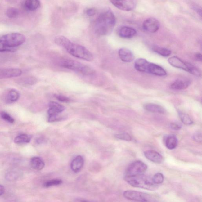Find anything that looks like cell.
<instances>
[{
	"label": "cell",
	"instance_id": "cell-2",
	"mask_svg": "<svg viewBox=\"0 0 202 202\" xmlns=\"http://www.w3.org/2000/svg\"><path fill=\"white\" fill-rule=\"evenodd\" d=\"M116 23L114 14L110 10L100 14L94 23V30L96 34L104 36L110 34L113 31Z\"/></svg>",
	"mask_w": 202,
	"mask_h": 202
},
{
	"label": "cell",
	"instance_id": "cell-11",
	"mask_svg": "<svg viewBox=\"0 0 202 202\" xmlns=\"http://www.w3.org/2000/svg\"><path fill=\"white\" fill-rule=\"evenodd\" d=\"M110 2L116 8L122 11H130L136 8L137 2L135 1H111Z\"/></svg>",
	"mask_w": 202,
	"mask_h": 202
},
{
	"label": "cell",
	"instance_id": "cell-35",
	"mask_svg": "<svg viewBox=\"0 0 202 202\" xmlns=\"http://www.w3.org/2000/svg\"><path fill=\"white\" fill-rule=\"evenodd\" d=\"M56 97L61 102L68 103L70 101V99L68 97L61 95H56Z\"/></svg>",
	"mask_w": 202,
	"mask_h": 202
},
{
	"label": "cell",
	"instance_id": "cell-3",
	"mask_svg": "<svg viewBox=\"0 0 202 202\" xmlns=\"http://www.w3.org/2000/svg\"><path fill=\"white\" fill-rule=\"evenodd\" d=\"M25 40V36L21 33L4 35L0 38V52H12L15 48L23 44Z\"/></svg>",
	"mask_w": 202,
	"mask_h": 202
},
{
	"label": "cell",
	"instance_id": "cell-5",
	"mask_svg": "<svg viewBox=\"0 0 202 202\" xmlns=\"http://www.w3.org/2000/svg\"><path fill=\"white\" fill-rule=\"evenodd\" d=\"M124 179L130 185L134 187L152 190H155L157 186L153 183L152 178L144 174L125 176Z\"/></svg>",
	"mask_w": 202,
	"mask_h": 202
},
{
	"label": "cell",
	"instance_id": "cell-15",
	"mask_svg": "<svg viewBox=\"0 0 202 202\" xmlns=\"http://www.w3.org/2000/svg\"><path fill=\"white\" fill-rule=\"evenodd\" d=\"M119 56L123 62H130L134 60L135 56L130 49L126 48H121L119 49Z\"/></svg>",
	"mask_w": 202,
	"mask_h": 202
},
{
	"label": "cell",
	"instance_id": "cell-29",
	"mask_svg": "<svg viewBox=\"0 0 202 202\" xmlns=\"http://www.w3.org/2000/svg\"><path fill=\"white\" fill-rule=\"evenodd\" d=\"M20 173L18 171H9L6 174L5 178L7 181H12L17 180L20 176Z\"/></svg>",
	"mask_w": 202,
	"mask_h": 202
},
{
	"label": "cell",
	"instance_id": "cell-9",
	"mask_svg": "<svg viewBox=\"0 0 202 202\" xmlns=\"http://www.w3.org/2000/svg\"><path fill=\"white\" fill-rule=\"evenodd\" d=\"M147 169V166L141 161H136L132 162L128 166L126 171L125 176H131L143 174Z\"/></svg>",
	"mask_w": 202,
	"mask_h": 202
},
{
	"label": "cell",
	"instance_id": "cell-7",
	"mask_svg": "<svg viewBox=\"0 0 202 202\" xmlns=\"http://www.w3.org/2000/svg\"><path fill=\"white\" fill-rule=\"evenodd\" d=\"M65 107L59 103L51 101L49 104V109L47 111L48 121L49 123L59 121L62 118L59 114L65 110Z\"/></svg>",
	"mask_w": 202,
	"mask_h": 202
},
{
	"label": "cell",
	"instance_id": "cell-16",
	"mask_svg": "<svg viewBox=\"0 0 202 202\" xmlns=\"http://www.w3.org/2000/svg\"><path fill=\"white\" fill-rule=\"evenodd\" d=\"M147 73L158 76H164L167 75L166 71L162 67L156 64L150 62Z\"/></svg>",
	"mask_w": 202,
	"mask_h": 202
},
{
	"label": "cell",
	"instance_id": "cell-17",
	"mask_svg": "<svg viewBox=\"0 0 202 202\" xmlns=\"http://www.w3.org/2000/svg\"><path fill=\"white\" fill-rule=\"evenodd\" d=\"M144 155L147 159L155 163H161L164 160L162 155L155 151L147 150L144 152Z\"/></svg>",
	"mask_w": 202,
	"mask_h": 202
},
{
	"label": "cell",
	"instance_id": "cell-20",
	"mask_svg": "<svg viewBox=\"0 0 202 202\" xmlns=\"http://www.w3.org/2000/svg\"><path fill=\"white\" fill-rule=\"evenodd\" d=\"M144 107L147 111L151 113H158L164 114L166 113V110L163 107L159 105L155 104H147L144 106Z\"/></svg>",
	"mask_w": 202,
	"mask_h": 202
},
{
	"label": "cell",
	"instance_id": "cell-8",
	"mask_svg": "<svg viewBox=\"0 0 202 202\" xmlns=\"http://www.w3.org/2000/svg\"><path fill=\"white\" fill-rule=\"evenodd\" d=\"M123 195L125 198L133 201L150 202L152 200V197L149 194L133 190H127L123 192Z\"/></svg>",
	"mask_w": 202,
	"mask_h": 202
},
{
	"label": "cell",
	"instance_id": "cell-38",
	"mask_svg": "<svg viewBox=\"0 0 202 202\" xmlns=\"http://www.w3.org/2000/svg\"><path fill=\"white\" fill-rule=\"evenodd\" d=\"M193 138L198 143H201L202 141V135L201 133H196L193 136Z\"/></svg>",
	"mask_w": 202,
	"mask_h": 202
},
{
	"label": "cell",
	"instance_id": "cell-28",
	"mask_svg": "<svg viewBox=\"0 0 202 202\" xmlns=\"http://www.w3.org/2000/svg\"><path fill=\"white\" fill-rule=\"evenodd\" d=\"M19 97V93L18 92L15 90H11L8 92L7 100L10 102H15L18 100Z\"/></svg>",
	"mask_w": 202,
	"mask_h": 202
},
{
	"label": "cell",
	"instance_id": "cell-19",
	"mask_svg": "<svg viewBox=\"0 0 202 202\" xmlns=\"http://www.w3.org/2000/svg\"><path fill=\"white\" fill-rule=\"evenodd\" d=\"M84 162V159L83 157L81 155H78L71 162V169L74 172H79L83 167Z\"/></svg>",
	"mask_w": 202,
	"mask_h": 202
},
{
	"label": "cell",
	"instance_id": "cell-32",
	"mask_svg": "<svg viewBox=\"0 0 202 202\" xmlns=\"http://www.w3.org/2000/svg\"><path fill=\"white\" fill-rule=\"evenodd\" d=\"M62 181L61 179H54L46 182L44 183L43 186L45 187H49L53 186H58L62 184Z\"/></svg>",
	"mask_w": 202,
	"mask_h": 202
},
{
	"label": "cell",
	"instance_id": "cell-37",
	"mask_svg": "<svg viewBox=\"0 0 202 202\" xmlns=\"http://www.w3.org/2000/svg\"><path fill=\"white\" fill-rule=\"evenodd\" d=\"M170 127L173 130H179L181 129V126L179 123H171L170 124Z\"/></svg>",
	"mask_w": 202,
	"mask_h": 202
},
{
	"label": "cell",
	"instance_id": "cell-22",
	"mask_svg": "<svg viewBox=\"0 0 202 202\" xmlns=\"http://www.w3.org/2000/svg\"><path fill=\"white\" fill-rule=\"evenodd\" d=\"M178 144V140L174 135H170L166 138L165 145L168 149L173 150L176 147Z\"/></svg>",
	"mask_w": 202,
	"mask_h": 202
},
{
	"label": "cell",
	"instance_id": "cell-31",
	"mask_svg": "<svg viewBox=\"0 0 202 202\" xmlns=\"http://www.w3.org/2000/svg\"><path fill=\"white\" fill-rule=\"evenodd\" d=\"M164 177L163 174L160 173H158L155 174L152 178V181L154 184L157 185L163 182Z\"/></svg>",
	"mask_w": 202,
	"mask_h": 202
},
{
	"label": "cell",
	"instance_id": "cell-12",
	"mask_svg": "<svg viewBox=\"0 0 202 202\" xmlns=\"http://www.w3.org/2000/svg\"><path fill=\"white\" fill-rule=\"evenodd\" d=\"M22 74L21 69L17 68H0V79L15 78Z\"/></svg>",
	"mask_w": 202,
	"mask_h": 202
},
{
	"label": "cell",
	"instance_id": "cell-30",
	"mask_svg": "<svg viewBox=\"0 0 202 202\" xmlns=\"http://www.w3.org/2000/svg\"><path fill=\"white\" fill-rule=\"evenodd\" d=\"M19 14V11L18 9L14 8H10L7 9L6 11V15L9 18H16Z\"/></svg>",
	"mask_w": 202,
	"mask_h": 202
},
{
	"label": "cell",
	"instance_id": "cell-14",
	"mask_svg": "<svg viewBox=\"0 0 202 202\" xmlns=\"http://www.w3.org/2000/svg\"><path fill=\"white\" fill-rule=\"evenodd\" d=\"M120 37L123 38H131L136 35L137 31L134 29L128 26L120 27L118 32Z\"/></svg>",
	"mask_w": 202,
	"mask_h": 202
},
{
	"label": "cell",
	"instance_id": "cell-42",
	"mask_svg": "<svg viewBox=\"0 0 202 202\" xmlns=\"http://www.w3.org/2000/svg\"><path fill=\"white\" fill-rule=\"evenodd\" d=\"M81 202H88L86 201H81Z\"/></svg>",
	"mask_w": 202,
	"mask_h": 202
},
{
	"label": "cell",
	"instance_id": "cell-1",
	"mask_svg": "<svg viewBox=\"0 0 202 202\" xmlns=\"http://www.w3.org/2000/svg\"><path fill=\"white\" fill-rule=\"evenodd\" d=\"M55 43L63 47L68 53L78 59L91 61L94 59L92 53L83 46L72 43L65 36H58L55 38Z\"/></svg>",
	"mask_w": 202,
	"mask_h": 202
},
{
	"label": "cell",
	"instance_id": "cell-25",
	"mask_svg": "<svg viewBox=\"0 0 202 202\" xmlns=\"http://www.w3.org/2000/svg\"><path fill=\"white\" fill-rule=\"evenodd\" d=\"M31 137L27 134H21L17 136L14 139V143L17 144L28 143L31 140Z\"/></svg>",
	"mask_w": 202,
	"mask_h": 202
},
{
	"label": "cell",
	"instance_id": "cell-40",
	"mask_svg": "<svg viewBox=\"0 0 202 202\" xmlns=\"http://www.w3.org/2000/svg\"><path fill=\"white\" fill-rule=\"evenodd\" d=\"M194 56L197 61H202V55L201 53H196L194 55Z\"/></svg>",
	"mask_w": 202,
	"mask_h": 202
},
{
	"label": "cell",
	"instance_id": "cell-34",
	"mask_svg": "<svg viewBox=\"0 0 202 202\" xmlns=\"http://www.w3.org/2000/svg\"><path fill=\"white\" fill-rule=\"evenodd\" d=\"M1 118H2L3 120H5L6 121L11 123H14V119H13V118L11 117V116L8 114V113L5 112H2L1 113Z\"/></svg>",
	"mask_w": 202,
	"mask_h": 202
},
{
	"label": "cell",
	"instance_id": "cell-33",
	"mask_svg": "<svg viewBox=\"0 0 202 202\" xmlns=\"http://www.w3.org/2000/svg\"><path fill=\"white\" fill-rule=\"evenodd\" d=\"M116 138L120 140L126 141H131L132 140V137L130 135L127 133H120L115 135Z\"/></svg>",
	"mask_w": 202,
	"mask_h": 202
},
{
	"label": "cell",
	"instance_id": "cell-27",
	"mask_svg": "<svg viewBox=\"0 0 202 202\" xmlns=\"http://www.w3.org/2000/svg\"><path fill=\"white\" fill-rule=\"evenodd\" d=\"M179 116L183 123L186 125H190L193 123V121L187 113L178 111Z\"/></svg>",
	"mask_w": 202,
	"mask_h": 202
},
{
	"label": "cell",
	"instance_id": "cell-13",
	"mask_svg": "<svg viewBox=\"0 0 202 202\" xmlns=\"http://www.w3.org/2000/svg\"><path fill=\"white\" fill-rule=\"evenodd\" d=\"M191 83V81L188 78H179L173 83L171 85V88L174 90L185 89L189 86Z\"/></svg>",
	"mask_w": 202,
	"mask_h": 202
},
{
	"label": "cell",
	"instance_id": "cell-36",
	"mask_svg": "<svg viewBox=\"0 0 202 202\" xmlns=\"http://www.w3.org/2000/svg\"><path fill=\"white\" fill-rule=\"evenodd\" d=\"M85 13L88 16H93L96 14V10L93 8H88L86 10Z\"/></svg>",
	"mask_w": 202,
	"mask_h": 202
},
{
	"label": "cell",
	"instance_id": "cell-18",
	"mask_svg": "<svg viewBox=\"0 0 202 202\" xmlns=\"http://www.w3.org/2000/svg\"><path fill=\"white\" fill-rule=\"evenodd\" d=\"M150 62L146 59L139 58L136 60L134 64L135 69L141 72H147L148 68Z\"/></svg>",
	"mask_w": 202,
	"mask_h": 202
},
{
	"label": "cell",
	"instance_id": "cell-6",
	"mask_svg": "<svg viewBox=\"0 0 202 202\" xmlns=\"http://www.w3.org/2000/svg\"><path fill=\"white\" fill-rule=\"evenodd\" d=\"M168 61L170 65L174 67L183 70L195 76H201V72L198 68L177 56H173L168 58Z\"/></svg>",
	"mask_w": 202,
	"mask_h": 202
},
{
	"label": "cell",
	"instance_id": "cell-4",
	"mask_svg": "<svg viewBox=\"0 0 202 202\" xmlns=\"http://www.w3.org/2000/svg\"><path fill=\"white\" fill-rule=\"evenodd\" d=\"M60 66L85 76H92L96 72L92 68L74 60L64 59L59 62Z\"/></svg>",
	"mask_w": 202,
	"mask_h": 202
},
{
	"label": "cell",
	"instance_id": "cell-41",
	"mask_svg": "<svg viewBox=\"0 0 202 202\" xmlns=\"http://www.w3.org/2000/svg\"><path fill=\"white\" fill-rule=\"evenodd\" d=\"M5 192V188L3 186L0 185V196L2 195Z\"/></svg>",
	"mask_w": 202,
	"mask_h": 202
},
{
	"label": "cell",
	"instance_id": "cell-10",
	"mask_svg": "<svg viewBox=\"0 0 202 202\" xmlns=\"http://www.w3.org/2000/svg\"><path fill=\"white\" fill-rule=\"evenodd\" d=\"M160 24L156 19L150 17L145 20L143 24L144 30L149 33H156L159 29Z\"/></svg>",
	"mask_w": 202,
	"mask_h": 202
},
{
	"label": "cell",
	"instance_id": "cell-39",
	"mask_svg": "<svg viewBox=\"0 0 202 202\" xmlns=\"http://www.w3.org/2000/svg\"><path fill=\"white\" fill-rule=\"evenodd\" d=\"M192 7L193 9H194L196 12L198 13L199 15H200V16H201V8H200V7H199V6L196 5V4L193 5Z\"/></svg>",
	"mask_w": 202,
	"mask_h": 202
},
{
	"label": "cell",
	"instance_id": "cell-26",
	"mask_svg": "<svg viewBox=\"0 0 202 202\" xmlns=\"http://www.w3.org/2000/svg\"><path fill=\"white\" fill-rule=\"evenodd\" d=\"M19 83L24 85H33L37 82V79L33 77H26L20 78Z\"/></svg>",
	"mask_w": 202,
	"mask_h": 202
},
{
	"label": "cell",
	"instance_id": "cell-21",
	"mask_svg": "<svg viewBox=\"0 0 202 202\" xmlns=\"http://www.w3.org/2000/svg\"><path fill=\"white\" fill-rule=\"evenodd\" d=\"M31 168L34 170L40 171L45 166V163L43 159L38 157H34L30 160Z\"/></svg>",
	"mask_w": 202,
	"mask_h": 202
},
{
	"label": "cell",
	"instance_id": "cell-24",
	"mask_svg": "<svg viewBox=\"0 0 202 202\" xmlns=\"http://www.w3.org/2000/svg\"><path fill=\"white\" fill-rule=\"evenodd\" d=\"M152 50L155 53L164 57H168L170 56L171 53V51L170 49L156 46H153Z\"/></svg>",
	"mask_w": 202,
	"mask_h": 202
},
{
	"label": "cell",
	"instance_id": "cell-23",
	"mask_svg": "<svg viewBox=\"0 0 202 202\" xmlns=\"http://www.w3.org/2000/svg\"><path fill=\"white\" fill-rule=\"evenodd\" d=\"M40 2L37 0H27L24 3V8L29 11H34L40 6Z\"/></svg>",
	"mask_w": 202,
	"mask_h": 202
}]
</instances>
